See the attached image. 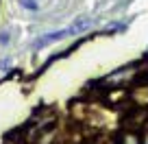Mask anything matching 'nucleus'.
<instances>
[{
  "mask_svg": "<svg viewBox=\"0 0 148 144\" xmlns=\"http://www.w3.org/2000/svg\"><path fill=\"white\" fill-rule=\"evenodd\" d=\"M92 26V20H79V22H74L72 26L68 28H61V31H55V33H46V35H42L39 39H35V44H33V48H44V46H50V44L59 42V39L63 37H70V35H76V33H83L87 31V28Z\"/></svg>",
  "mask_w": 148,
  "mask_h": 144,
  "instance_id": "1",
  "label": "nucleus"
},
{
  "mask_svg": "<svg viewBox=\"0 0 148 144\" xmlns=\"http://www.w3.org/2000/svg\"><path fill=\"white\" fill-rule=\"evenodd\" d=\"M137 74V70H135V65H129V68H122L118 70V72H113V74H109L105 79V83H124V81H131L133 76Z\"/></svg>",
  "mask_w": 148,
  "mask_h": 144,
  "instance_id": "2",
  "label": "nucleus"
},
{
  "mask_svg": "<svg viewBox=\"0 0 148 144\" xmlns=\"http://www.w3.org/2000/svg\"><path fill=\"white\" fill-rule=\"evenodd\" d=\"M118 144H142V135H139L137 131H133V129H126V131L120 133Z\"/></svg>",
  "mask_w": 148,
  "mask_h": 144,
  "instance_id": "3",
  "label": "nucleus"
},
{
  "mask_svg": "<svg viewBox=\"0 0 148 144\" xmlns=\"http://www.w3.org/2000/svg\"><path fill=\"white\" fill-rule=\"evenodd\" d=\"M22 5L26 7V9H37V2H35V0H22Z\"/></svg>",
  "mask_w": 148,
  "mask_h": 144,
  "instance_id": "4",
  "label": "nucleus"
},
{
  "mask_svg": "<svg viewBox=\"0 0 148 144\" xmlns=\"http://www.w3.org/2000/svg\"><path fill=\"white\" fill-rule=\"evenodd\" d=\"M0 42H2V44H7V42H9V33H7V31H2V33H0Z\"/></svg>",
  "mask_w": 148,
  "mask_h": 144,
  "instance_id": "5",
  "label": "nucleus"
},
{
  "mask_svg": "<svg viewBox=\"0 0 148 144\" xmlns=\"http://www.w3.org/2000/svg\"><path fill=\"white\" fill-rule=\"evenodd\" d=\"M102 144H118V142H111V140H105Z\"/></svg>",
  "mask_w": 148,
  "mask_h": 144,
  "instance_id": "6",
  "label": "nucleus"
}]
</instances>
